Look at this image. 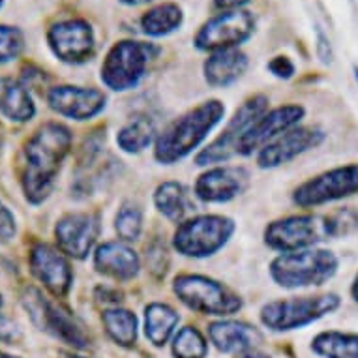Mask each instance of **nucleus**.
I'll return each mask as SVG.
<instances>
[{"instance_id":"obj_13","label":"nucleus","mask_w":358,"mask_h":358,"mask_svg":"<svg viewBox=\"0 0 358 358\" xmlns=\"http://www.w3.org/2000/svg\"><path fill=\"white\" fill-rule=\"evenodd\" d=\"M48 45L60 62L85 64L96 53V34L85 19H64L48 30Z\"/></svg>"},{"instance_id":"obj_25","label":"nucleus","mask_w":358,"mask_h":358,"mask_svg":"<svg viewBox=\"0 0 358 358\" xmlns=\"http://www.w3.org/2000/svg\"><path fill=\"white\" fill-rule=\"evenodd\" d=\"M154 205L171 222H184L192 210L188 189L178 182L159 184L154 192Z\"/></svg>"},{"instance_id":"obj_17","label":"nucleus","mask_w":358,"mask_h":358,"mask_svg":"<svg viewBox=\"0 0 358 358\" xmlns=\"http://www.w3.org/2000/svg\"><path fill=\"white\" fill-rule=\"evenodd\" d=\"M107 96L98 88L60 85L49 88L48 103L57 115L71 120H88L106 109Z\"/></svg>"},{"instance_id":"obj_42","label":"nucleus","mask_w":358,"mask_h":358,"mask_svg":"<svg viewBox=\"0 0 358 358\" xmlns=\"http://www.w3.org/2000/svg\"><path fill=\"white\" fill-rule=\"evenodd\" d=\"M0 358H21V357H13V355H8V352L0 351Z\"/></svg>"},{"instance_id":"obj_6","label":"nucleus","mask_w":358,"mask_h":358,"mask_svg":"<svg viewBox=\"0 0 358 358\" xmlns=\"http://www.w3.org/2000/svg\"><path fill=\"white\" fill-rule=\"evenodd\" d=\"M340 296L334 293L317 296H299L289 300H274L263 306L261 321L274 332H289L315 323L340 308Z\"/></svg>"},{"instance_id":"obj_24","label":"nucleus","mask_w":358,"mask_h":358,"mask_svg":"<svg viewBox=\"0 0 358 358\" xmlns=\"http://www.w3.org/2000/svg\"><path fill=\"white\" fill-rule=\"evenodd\" d=\"M184 23L182 8L175 2H164L150 8L141 15L143 32L150 38H164L173 34Z\"/></svg>"},{"instance_id":"obj_5","label":"nucleus","mask_w":358,"mask_h":358,"mask_svg":"<svg viewBox=\"0 0 358 358\" xmlns=\"http://www.w3.org/2000/svg\"><path fill=\"white\" fill-rule=\"evenodd\" d=\"M159 53V48L150 41L122 40L107 51L101 64V81L107 88L124 92L136 88L147 76V70Z\"/></svg>"},{"instance_id":"obj_30","label":"nucleus","mask_w":358,"mask_h":358,"mask_svg":"<svg viewBox=\"0 0 358 358\" xmlns=\"http://www.w3.org/2000/svg\"><path fill=\"white\" fill-rule=\"evenodd\" d=\"M208 352L205 338L194 327H184L173 340V355L176 358H205Z\"/></svg>"},{"instance_id":"obj_23","label":"nucleus","mask_w":358,"mask_h":358,"mask_svg":"<svg viewBox=\"0 0 358 358\" xmlns=\"http://www.w3.org/2000/svg\"><path fill=\"white\" fill-rule=\"evenodd\" d=\"M0 113L12 122H29L30 118H34V100L23 81L0 77Z\"/></svg>"},{"instance_id":"obj_14","label":"nucleus","mask_w":358,"mask_h":358,"mask_svg":"<svg viewBox=\"0 0 358 358\" xmlns=\"http://www.w3.org/2000/svg\"><path fill=\"white\" fill-rule=\"evenodd\" d=\"M306 111L302 106H283L272 111L264 113L263 117H259L253 126L242 136L238 143V154L250 156L264 148L268 143L293 129L296 124L304 118Z\"/></svg>"},{"instance_id":"obj_43","label":"nucleus","mask_w":358,"mask_h":358,"mask_svg":"<svg viewBox=\"0 0 358 358\" xmlns=\"http://www.w3.org/2000/svg\"><path fill=\"white\" fill-rule=\"evenodd\" d=\"M352 71H355V79H357V83H358V66H355V68H352Z\"/></svg>"},{"instance_id":"obj_27","label":"nucleus","mask_w":358,"mask_h":358,"mask_svg":"<svg viewBox=\"0 0 358 358\" xmlns=\"http://www.w3.org/2000/svg\"><path fill=\"white\" fill-rule=\"evenodd\" d=\"M311 349L323 358H358V334L323 332L311 341Z\"/></svg>"},{"instance_id":"obj_21","label":"nucleus","mask_w":358,"mask_h":358,"mask_svg":"<svg viewBox=\"0 0 358 358\" xmlns=\"http://www.w3.org/2000/svg\"><path fill=\"white\" fill-rule=\"evenodd\" d=\"M208 336L217 351L227 355H244L257 349L263 336L255 327L241 321H217L208 327Z\"/></svg>"},{"instance_id":"obj_37","label":"nucleus","mask_w":358,"mask_h":358,"mask_svg":"<svg viewBox=\"0 0 358 358\" xmlns=\"http://www.w3.org/2000/svg\"><path fill=\"white\" fill-rule=\"evenodd\" d=\"M252 0H214V8L222 12H233V10H242Z\"/></svg>"},{"instance_id":"obj_31","label":"nucleus","mask_w":358,"mask_h":358,"mask_svg":"<svg viewBox=\"0 0 358 358\" xmlns=\"http://www.w3.org/2000/svg\"><path fill=\"white\" fill-rule=\"evenodd\" d=\"M115 229L126 242H134L141 236L143 210L134 203H124L115 217Z\"/></svg>"},{"instance_id":"obj_39","label":"nucleus","mask_w":358,"mask_h":358,"mask_svg":"<svg viewBox=\"0 0 358 358\" xmlns=\"http://www.w3.org/2000/svg\"><path fill=\"white\" fill-rule=\"evenodd\" d=\"M126 6H141V4H148V2H154V0H120Z\"/></svg>"},{"instance_id":"obj_29","label":"nucleus","mask_w":358,"mask_h":358,"mask_svg":"<svg viewBox=\"0 0 358 358\" xmlns=\"http://www.w3.org/2000/svg\"><path fill=\"white\" fill-rule=\"evenodd\" d=\"M154 137H156V128H154L152 120L141 117L128 122L118 131L117 143L124 152L137 154L145 150L154 141Z\"/></svg>"},{"instance_id":"obj_41","label":"nucleus","mask_w":358,"mask_h":358,"mask_svg":"<svg viewBox=\"0 0 358 358\" xmlns=\"http://www.w3.org/2000/svg\"><path fill=\"white\" fill-rule=\"evenodd\" d=\"M62 358H87V357H79V355H73V352H64Z\"/></svg>"},{"instance_id":"obj_16","label":"nucleus","mask_w":358,"mask_h":358,"mask_svg":"<svg viewBox=\"0 0 358 358\" xmlns=\"http://www.w3.org/2000/svg\"><path fill=\"white\" fill-rule=\"evenodd\" d=\"M100 235V220L94 214L73 212L66 214L57 222L55 238L57 246L66 257L85 259L92 252L96 238Z\"/></svg>"},{"instance_id":"obj_11","label":"nucleus","mask_w":358,"mask_h":358,"mask_svg":"<svg viewBox=\"0 0 358 358\" xmlns=\"http://www.w3.org/2000/svg\"><path fill=\"white\" fill-rule=\"evenodd\" d=\"M358 194V164L334 167L313 176L294 189V203L302 208L321 206Z\"/></svg>"},{"instance_id":"obj_34","label":"nucleus","mask_w":358,"mask_h":358,"mask_svg":"<svg viewBox=\"0 0 358 358\" xmlns=\"http://www.w3.org/2000/svg\"><path fill=\"white\" fill-rule=\"evenodd\" d=\"M15 235V216L2 201H0V244H6Z\"/></svg>"},{"instance_id":"obj_45","label":"nucleus","mask_w":358,"mask_h":358,"mask_svg":"<svg viewBox=\"0 0 358 358\" xmlns=\"http://www.w3.org/2000/svg\"><path fill=\"white\" fill-rule=\"evenodd\" d=\"M0 304H2V296H0Z\"/></svg>"},{"instance_id":"obj_4","label":"nucleus","mask_w":358,"mask_h":358,"mask_svg":"<svg viewBox=\"0 0 358 358\" xmlns=\"http://www.w3.org/2000/svg\"><path fill=\"white\" fill-rule=\"evenodd\" d=\"M338 257L329 250L308 248L282 253L271 264L272 280L283 289L323 285L338 272Z\"/></svg>"},{"instance_id":"obj_10","label":"nucleus","mask_w":358,"mask_h":358,"mask_svg":"<svg viewBox=\"0 0 358 358\" xmlns=\"http://www.w3.org/2000/svg\"><path fill=\"white\" fill-rule=\"evenodd\" d=\"M255 32V17L248 10L222 12L210 17L195 34V48L201 51L233 49L248 41Z\"/></svg>"},{"instance_id":"obj_32","label":"nucleus","mask_w":358,"mask_h":358,"mask_svg":"<svg viewBox=\"0 0 358 358\" xmlns=\"http://www.w3.org/2000/svg\"><path fill=\"white\" fill-rule=\"evenodd\" d=\"M24 36L17 27L0 24V64L12 62L23 53Z\"/></svg>"},{"instance_id":"obj_8","label":"nucleus","mask_w":358,"mask_h":358,"mask_svg":"<svg viewBox=\"0 0 358 358\" xmlns=\"http://www.w3.org/2000/svg\"><path fill=\"white\" fill-rule=\"evenodd\" d=\"M175 294L189 310L205 315L227 317L242 308V300L229 287L199 274H180L173 283Z\"/></svg>"},{"instance_id":"obj_40","label":"nucleus","mask_w":358,"mask_h":358,"mask_svg":"<svg viewBox=\"0 0 358 358\" xmlns=\"http://www.w3.org/2000/svg\"><path fill=\"white\" fill-rule=\"evenodd\" d=\"M351 294H352V299L358 302V274L355 276V282H352V285H351Z\"/></svg>"},{"instance_id":"obj_18","label":"nucleus","mask_w":358,"mask_h":358,"mask_svg":"<svg viewBox=\"0 0 358 358\" xmlns=\"http://www.w3.org/2000/svg\"><path fill=\"white\" fill-rule=\"evenodd\" d=\"M324 141V131L317 128H296L289 129L285 134L268 143L259 150L257 164L263 169H272L287 164L300 154L308 152L311 148L319 147Z\"/></svg>"},{"instance_id":"obj_26","label":"nucleus","mask_w":358,"mask_h":358,"mask_svg":"<svg viewBox=\"0 0 358 358\" xmlns=\"http://www.w3.org/2000/svg\"><path fill=\"white\" fill-rule=\"evenodd\" d=\"M178 313L171 306L152 302L145 310V334L154 345H165L178 324Z\"/></svg>"},{"instance_id":"obj_3","label":"nucleus","mask_w":358,"mask_h":358,"mask_svg":"<svg viewBox=\"0 0 358 358\" xmlns=\"http://www.w3.org/2000/svg\"><path fill=\"white\" fill-rule=\"evenodd\" d=\"M223 115H225V106L217 100L205 101L182 115L156 139L154 158L159 164L169 165L189 156L205 141L212 129L216 128Z\"/></svg>"},{"instance_id":"obj_44","label":"nucleus","mask_w":358,"mask_h":358,"mask_svg":"<svg viewBox=\"0 0 358 358\" xmlns=\"http://www.w3.org/2000/svg\"><path fill=\"white\" fill-rule=\"evenodd\" d=\"M2 2H4V0H0V6H2Z\"/></svg>"},{"instance_id":"obj_19","label":"nucleus","mask_w":358,"mask_h":358,"mask_svg":"<svg viewBox=\"0 0 358 358\" xmlns=\"http://www.w3.org/2000/svg\"><path fill=\"white\" fill-rule=\"evenodd\" d=\"M248 180L244 167H214L197 178L195 195L205 203H229L246 189Z\"/></svg>"},{"instance_id":"obj_28","label":"nucleus","mask_w":358,"mask_h":358,"mask_svg":"<svg viewBox=\"0 0 358 358\" xmlns=\"http://www.w3.org/2000/svg\"><path fill=\"white\" fill-rule=\"evenodd\" d=\"M101 321L115 343L122 347L136 345L137 341V317L129 310L113 308L101 313Z\"/></svg>"},{"instance_id":"obj_36","label":"nucleus","mask_w":358,"mask_h":358,"mask_svg":"<svg viewBox=\"0 0 358 358\" xmlns=\"http://www.w3.org/2000/svg\"><path fill=\"white\" fill-rule=\"evenodd\" d=\"M315 51H317L319 60H321L323 64H330V62L334 60V49H332V43H330L329 36L324 34V32L321 29H317Z\"/></svg>"},{"instance_id":"obj_15","label":"nucleus","mask_w":358,"mask_h":358,"mask_svg":"<svg viewBox=\"0 0 358 358\" xmlns=\"http://www.w3.org/2000/svg\"><path fill=\"white\" fill-rule=\"evenodd\" d=\"M30 272L53 296H66L73 283L70 261L64 253L45 242H38L30 250Z\"/></svg>"},{"instance_id":"obj_2","label":"nucleus","mask_w":358,"mask_h":358,"mask_svg":"<svg viewBox=\"0 0 358 358\" xmlns=\"http://www.w3.org/2000/svg\"><path fill=\"white\" fill-rule=\"evenodd\" d=\"M358 227V214L352 210H338L330 216L300 214L268 223L264 229V242L278 252L289 253L313 248L319 242L345 236Z\"/></svg>"},{"instance_id":"obj_38","label":"nucleus","mask_w":358,"mask_h":358,"mask_svg":"<svg viewBox=\"0 0 358 358\" xmlns=\"http://www.w3.org/2000/svg\"><path fill=\"white\" fill-rule=\"evenodd\" d=\"M242 358H271L268 355H264V352L257 351V349H252V351L244 352V355H241Z\"/></svg>"},{"instance_id":"obj_1","label":"nucleus","mask_w":358,"mask_h":358,"mask_svg":"<svg viewBox=\"0 0 358 358\" xmlns=\"http://www.w3.org/2000/svg\"><path fill=\"white\" fill-rule=\"evenodd\" d=\"M70 148L71 134L62 124L45 122L36 129L23 154L21 184L29 203L40 205L48 199Z\"/></svg>"},{"instance_id":"obj_9","label":"nucleus","mask_w":358,"mask_h":358,"mask_svg":"<svg viewBox=\"0 0 358 358\" xmlns=\"http://www.w3.org/2000/svg\"><path fill=\"white\" fill-rule=\"evenodd\" d=\"M235 233V223L225 216H195L178 225L173 244L186 257L203 259L220 252Z\"/></svg>"},{"instance_id":"obj_35","label":"nucleus","mask_w":358,"mask_h":358,"mask_svg":"<svg viewBox=\"0 0 358 358\" xmlns=\"http://www.w3.org/2000/svg\"><path fill=\"white\" fill-rule=\"evenodd\" d=\"M272 71V76H276L278 79H291L294 73V64L293 60L285 57V55H278L268 62L266 66Z\"/></svg>"},{"instance_id":"obj_12","label":"nucleus","mask_w":358,"mask_h":358,"mask_svg":"<svg viewBox=\"0 0 358 358\" xmlns=\"http://www.w3.org/2000/svg\"><path fill=\"white\" fill-rule=\"evenodd\" d=\"M266 107H268V100L264 96H253L244 101L241 109L235 113V117L229 120L227 128L223 129L222 136L214 139L205 150H201L197 156V165L222 164L238 154V143L242 136L252 128L259 117H263Z\"/></svg>"},{"instance_id":"obj_20","label":"nucleus","mask_w":358,"mask_h":358,"mask_svg":"<svg viewBox=\"0 0 358 358\" xmlns=\"http://www.w3.org/2000/svg\"><path fill=\"white\" fill-rule=\"evenodd\" d=\"M96 271L117 282H128L139 274L141 261L128 244L124 242H106L98 246L94 253Z\"/></svg>"},{"instance_id":"obj_7","label":"nucleus","mask_w":358,"mask_h":358,"mask_svg":"<svg viewBox=\"0 0 358 358\" xmlns=\"http://www.w3.org/2000/svg\"><path fill=\"white\" fill-rule=\"evenodd\" d=\"M21 302L29 313L30 321L38 330L53 336L55 340H60L66 345L79 349V351L90 345L88 336L85 334V330H83L81 324L77 323L76 317H71L70 311L60 308L57 302L49 300L40 289H27Z\"/></svg>"},{"instance_id":"obj_33","label":"nucleus","mask_w":358,"mask_h":358,"mask_svg":"<svg viewBox=\"0 0 358 358\" xmlns=\"http://www.w3.org/2000/svg\"><path fill=\"white\" fill-rule=\"evenodd\" d=\"M21 340H23V330L19 329V324L0 313V341L6 345H17Z\"/></svg>"},{"instance_id":"obj_22","label":"nucleus","mask_w":358,"mask_h":358,"mask_svg":"<svg viewBox=\"0 0 358 358\" xmlns=\"http://www.w3.org/2000/svg\"><path fill=\"white\" fill-rule=\"evenodd\" d=\"M248 70V57L238 48L222 49L208 55L203 64L206 83L210 87H229L241 79Z\"/></svg>"}]
</instances>
